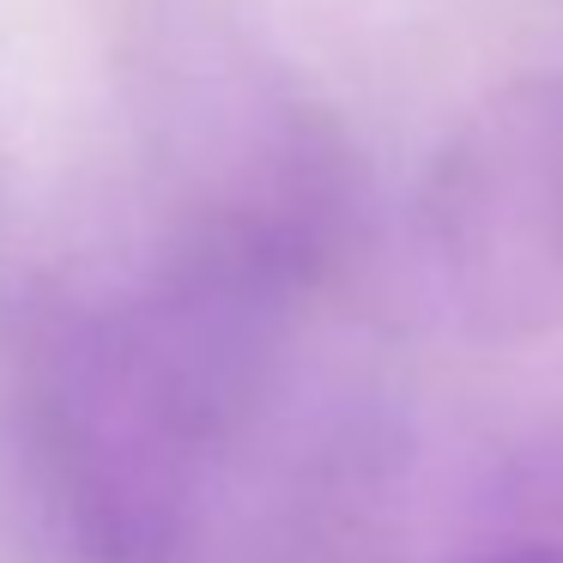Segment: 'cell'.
Masks as SVG:
<instances>
[{
    "instance_id": "6da1fadb",
    "label": "cell",
    "mask_w": 563,
    "mask_h": 563,
    "mask_svg": "<svg viewBox=\"0 0 563 563\" xmlns=\"http://www.w3.org/2000/svg\"><path fill=\"white\" fill-rule=\"evenodd\" d=\"M430 243L478 309H527L563 279V86H515L473 110L424 195Z\"/></svg>"
},
{
    "instance_id": "7a4b0ae2",
    "label": "cell",
    "mask_w": 563,
    "mask_h": 563,
    "mask_svg": "<svg viewBox=\"0 0 563 563\" xmlns=\"http://www.w3.org/2000/svg\"><path fill=\"white\" fill-rule=\"evenodd\" d=\"M485 563H563V551H551V545H521V551H497V558H485Z\"/></svg>"
}]
</instances>
